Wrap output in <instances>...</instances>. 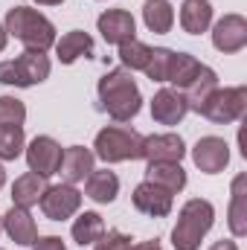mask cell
Listing matches in <instances>:
<instances>
[{"mask_svg":"<svg viewBox=\"0 0 247 250\" xmlns=\"http://www.w3.org/2000/svg\"><path fill=\"white\" fill-rule=\"evenodd\" d=\"M212 224H215V207L206 198H189L178 212V224L172 230V248L198 250L204 236L212 230Z\"/></svg>","mask_w":247,"mask_h":250,"instance_id":"3","label":"cell"},{"mask_svg":"<svg viewBox=\"0 0 247 250\" xmlns=\"http://www.w3.org/2000/svg\"><path fill=\"white\" fill-rule=\"evenodd\" d=\"M6 35L21 41L26 50H38V53H47L50 47H56V26L50 18H44L38 9H29V6H12L6 12Z\"/></svg>","mask_w":247,"mask_h":250,"instance_id":"2","label":"cell"},{"mask_svg":"<svg viewBox=\"0 0 247 250\" xmlns=\"http://www.w3.org/2000/svg\"><path fill=\"white\" fill-rule=\"evenodd\" d=\"M96 29L102 32L105 44H125L131 38H137V21L128 9H108L96 18Z\"/></svg>","mask_w":247,"mask_h":250,"instance_id":"12","label":"cell"},{"mask_svg":"<svg viewBox=\"0 0 247 250\" xmlns=\"http://www.w3.org/2000/svg\"><path fill=\"white\" fill-rule=\"evenodd\" d=\"M145 181H151L157 187L169 189L172 195H178L186 187V172L181 163H148L145 166Z\"/></svg>","mask_w":247,"mask_h":250,"instance_id":"24","label":"cell"},{"mask_svg":"<svg viewBox=\"0 0 247 250\" xmlns=\"http://www.w3.org/2000/svg\"><path fill=\"white\" fill-rule=\"evenodd\" d=\"M32 250H67V245L62 236H38Z\"/></svg>","mask_w":247,"mask_h":250,"instance_id":"32","label":"cell"},{"mask_svg":"<svg viewBox=\"0 0 247 250\" xmlns=\"http://www.w3.org/2000/svg\"><path fill=\"white\" fill-rule=\"evenodd\" d=\"M192 160L204 175H218L230 163V146H227L224 137H215V134L201 137L192 148Z\"/></svg>","mask_w":247,"mask_h":250,"instance_id":"10","label":"cell"},{"mask_svg":"<svg viewBox=\"0 0 247 250\" xmlns=\"http://www.w3.org/2000/svg\"><path fill=\"white\" fill-rule=\"evenodd\" d=\"M26 148L23 140V125H0V163L18 160Z\"/></svg>","mask_w":247,"mask_h":250,"instance_id":"27","label":"cell"},{"mask_svg":"<svg viewBox=\"0 0 247 250\" xmlns=\"http://www.w3.org/2000/svg\"><path fill=\"white\" fill-rule=\"evenodd\" d=\"M0 236H3V215H0Z\"/></svg>","mask_w":247,"mask_h":250,"instance_id":"38","label":"cell"},{"mask_svg":"<svg viewBox=\"0 0 247 250\" xmlns=\"http://www.w3.org/2000/svg\"><path fill=\"white\" fill-rule=\"evenodd\" d=\"M44 218L50 221H67L79 212L82 207V192L73 187V184H53V187L44 189L41 201H38Z\"/></svg>","mask_w":247,"mask_h":250,"instance_id":"6","label":"cell"},{"mask_svg":"<svg viewBox=\"0 0 247 250\" xmlns=\"http://www.w3.org/2000/svg\"><path fill=\"white\" fill-rule=\"evenodd\" d=\"M172 59H175V50H169V47H154L151 56H148V64L143 67V73H145L151 82H169Z\"/></svg>","mask_w":247,"mask_h":250,"instance_id":"29","label":"cell"},{"mask_svg":"<svg viewBox=\"0 0 247 250\" xmlns=\"http://www.w3.org/2000/svg\"><path fill=\"white\" fill-rule=\"evenodd\" d=\"M148 56H151V47L148 44H143L140 38H131V41H125L120 44V62H123L125 70H143L145 64H148Z\"/></svg>","mask_w":247,"mask_h":250,"instance_id":"28","label":"cell"},{"mask_svg":"<svg viewBox=\"0 0 247 250\" xmlns=\"http://www.w3.org/2000/svg\"><path fill=\"white\" fill-rule=\"evenodd\" d=\"M209 250H239V245H236L233 239H221V242H215Z\"/></svg>","mask_w":247,"mask_h":250,"instance_id":"33","label":"cell"},{"mask_svg":"<svg viewBox=\"0 0 247 250\" xmlns=\"http://www.w3.org/2000/svg\"><path fill=\"white\" fill-rule=\"evenodd\" d=\"M143 134L128 125H105L93 140V154L105 163L143 160Z\"/></svg>","mask_w":247,"mask_h":250,"instance_id":"4","label":"cell"},{"mask_svg":"<svg viewBox=\"0 0 247 250\" xmlns=\"http://www.w3.org/2000/svg\"><path fill=\"white\" fill-rule=\"evenodd\" d=\"M247 111V87L245 84H233V87H215L209 93V99L201 105V117H206L215 125H230L239 123Z\"/></svg>","mask_w":247,"mask_h":250,"instance_id":"5","label":"cell"},{"mask_svg":"<svg viewBox=\"0 0 247 250\" xmlns=\"http://www.w3.org/2000/svg\"><path fill=\"white\" fill-rule=\"evenodd\" d=\"M186 114H189V105H186L184 90L163 87V90L154 93V99H151V120L157 125H178L184 123Z\"/></svg>","mask_w":247,"mask_h":250,"instance_id":"13","label":"cell"},{"mask_svg":"<svg viewBox=\"0 0 247 250\" xmlns=\"http://www.w3.org/2000/svg\"><path fill=\"white\" fill-rule=\"evenodd\" d=\"M0 250H3V248H0Z\"/></svg>","mask_w":247,"mask_h":250,"instance_id":"40","label":"cell"},{"mask_svg":"<svg viewBox=\"0 0 247 250\" xmlns=\"http://www.w3.org/2000/svg\"><path fill=\"white\" fill-rule=\"evenodd\" d=\"M12 67L18 73V87H32V84H41L50 79V59L47 53H38V50H23L18 59H12Z\"/></svg>","mask_w":247,"mask_h":250,"instance_id":"14","label":"cell"},{"mask_svg":"<svg viewBox=\"0 0 247 250\" xmlns=\"http://www.w3.org/2000/svg\"><path fill=\"white\" fill-rule=\"evenodd\" d=\"M186 154V143L181 134H151L143 140V160L148 163H181Z\"/></svg>","mask_w":247,"mask_h":250,"instance_id":"11","label":"cell"},{"mask_svg":"<svg viewBox=\"0 0 247 250\" xmlns=\"http://www.w3.org/2000/svg\"><path fill=\"white\" fill-rule=\"evenodd\" d=\"M23 154H26L29 172H35V175H41V178H50V175H56V172L62 169L64 148L53 140V137L38 134V137L23 148Z\"/></svg>","mask_w":247,"mask_h":250,"instance_id":"7","label":"cell"},{"mask_svg":"<svg viewBox=\"0 0 247 250\" xmlns=\"http://www.w3.org/2000/svg\"><path fill=\"white\" fill-rule=\"evenodd\" d=\"M6 187V169H3V163H0V189Z\"/></svg>","mask_w":247,"mask_h":250,"instance_id":"37","label":"cell"},{"mask_svg":"<svg viewBox=\"0 0 247 250\" xmlns=\"http://www.w3.org/2000/svg\"><path fill=\"white\" fill-rule=\"evenodd\" d=\"M215 87H218V73H215L212 67H206V64H204V67H201V73H198V76H195V79L184 87V96H186L189 111H195V114H198V111H201V105L209 99V93H212Z\"/></svg>","mask_w":247,"mask_h":250,"instance_id":"21","label":"cell"},{"mask_svg":"<svg viewBox=\"0 0 247 250\" xmlns=\"http://www.w3.org/2000/svg\"><path fill=\"white\" fill-rule=\"evenodd\" d=\"M93 163H96V154L84 146H70L64 148V157H62V178L64 184H82L90 172H93Z\"/></svg>","mask_w":247,"mask_h":250,"instance_id":"16","label":"cell"},{"mask_svg":"<svg viewBox=\"0 0 247 250\" xmlns=\"http://www.w3.org/2000/svg\"><path fill=\"white\" fill-rule=\"evenodd\" d=\"M6 41H9V35H6V26H3V21H0V53L6 50Z\"/></svg>","mask_w":247,"mask_h":250,"instance_id":"35","label":"cell"},{"mask_svg":"<svg viewBox=\"0 0 247 250\" xmlns=\"http://www.w3.org/2000/svg\"><path fill=\"white\" fill-rule=\"evenodd\" d=\"M212 26V3L209 0H184L181 6V29L189 35H201Z\"/></svg>","mask_w":247,"mask_h":250,"instance_id":"20","label":"cell"},{"mask_svg":"<svg viewBox=\"0 0 247 250\" xmlns=\"http://www.w3.org/2000/svg\"><path fill=\"white\" fill-rule=\"evenodd\" d=\"M131 204L137 212L148 215V218H166L175 207V195L169 189L157 187L151 181H143L134 187V195H131Z\"/></svg>","mask_w":247,"mask_h":250,"instance_id":"8","label":"cell"},{"mask_svg":"<svg viewBox=\"0 0 247 250\" xmlns=\"http://www.w3.org/2000/svg\"><path fill=\"white\" fill-rule=\"evenodd\" d=\"M212 47L218 53H224V56L245 50L247 47V18L245 15L230 12L221 21H215V26H212Z\"/></svg>","mask_w":247,"mask_h":250,"instance_id":"9","label":"cell"},{"mask_svg":"<svg viewBox=\"0 0 247 250\" xmlns=\"http://www.w3.org/2000/svg\"><path fill=\"white\" fill-rule=\"evenodd\" d=\"M102 233H105V221H102V215L93 212V209L82 212V215L73 221V227H70L73 242L82 245V248H84V245H96V242L102 239Z\"/></svg>","mask_w":247,"mask_h":250,"instance_id":"25","label":"cell"},{"mask_svg":"<svg viewBox=\"0 0 247 250\" xmlns=\"http://www.w3.org/2000/svg\"><path fill=\"white\" fill-rule=\"evenodd\" d=\"M128 250H137V245H131V248H128Z\"/></svg>","mask_w":247,"mask_h":250,"instance_id":"39","label":"cell"},{"mask_svg":"<svg viewBox=\"0 0 247 250\" xmlns=\"http://www.w3.org/2000/svg\"><path fill=\"white\" fill-rule=\"evenodd\" d=\"M3 233H6L18 248H29V245H35V239H38V224H35V218L29 215V209L12 204V209L3 215Z\"/></svg>","mask_w":247,"mask_h":250,"instance_id":"15","label":"cell"},{"mask_svg":"<svg viewBox=\"0 0 247 250\" xmlns=\"http://www.w3.org/2000/svg\"><path fill=\"white\" fill-rule=\"evenodd\" d=\"M201 67H204V64L198 62L195 56H189V53H175L172 67H169V84H175L178 90H184L186 84L201 73Z\"/></svg>","mask_w":247,"mask_h":250,"instance_id":"26","label":"cell"},{"mask_svg":"<svg viewBox=\"0 0 247 250\" xmlns=\"http://www.w3.org/2000/svg\"><path fill=\"white\" fill-rule=\"evenodd\" d=\"M227 224L236 239L247 236V175H239L233 181V198L227 209Z\"/></svg>","mask_w":247,"mask_h":250,"instance_id":"19","label":"cell"},{"mask_svg":"<svg viewBox=\"0 0 247 250\" xmlns=\"http://www.w3.org/2000/svg\"><path fill=\"white\" fill-rule=\"evenodd\" d=\"M38 6H62L64 0H35Z\"/></svg>","mask_w":247,"mask_h":250,"instance_id":"36","label":"cell"},{"mask_svg":"<svg viewBox=\"0 0 247 250\" xmlns=\"http://www.w3.org/2000/svg\"><path fill=\"white\" fill-rule=\"evenodd\" d=\"M137 250H163V248H160V242H157V239H151V242H140Z\"/></svg>","mask_w":247,"mask_h":250,"instance_id":"34","label":"cell"},{"mask_svg":"<svg viewBox=\"0 0 247 250\" xmlns=\"http://www.w3.org/2000/svg\"><path fill=\"white\" fill-rule=\"evenodd\" d=\"M84 195L93 204H114L120 195V178L111 169H93L84 178Z\"/></svg>","mask_w":247,"mask_h":250,"instance_id":"17","label":"cell"},{"mask_svg":"<svg viewBox=\"0 0 247 250\" xmlns=\"http://www.w3.org/2000/svg\"><path fill=\"white\" fill-rule=\"evenodd\" d=\"M131 245H134V239L125 236L123 230H108V233H102V239L93 245V250H128Z\"/></svg>","mask_w":247,"mask_h":250,"instance_id":"31","label":"cell"},{"mask_svg":"<svg viewBox=\"0 0 247 250\" xmlns=\"http://www.w3.org/2000/svg\"><path fill=\"white\" fill-rule=\"evenodd\" d=\"M26 105L18 96H0V125H23Z\"/></svg>","mask_w":247,"mask_h":250,"instance_id":"30","label":"cell"},{"mask_svg":"<svg viewBox=\"0 0 247 250\" xmlns=\"http://www.w3.org/2000/svg\"><path fill=\"white\" fill-rule=\"evenodd\" d=\"M93 47H96L93 38L87 32H82V29H70L67 35L56 38V56H59L62 64H73V62H79L82 56L90 59L93 56Z\"/></svg>","mask_w":247,"mask_h":250,"instance_id":"18","label":"cell"},{"mask_svg":"<svg viewBox=\"0 0 247 250\" xmlns=\"http://www.w3.org/2000/svg\"><path fill=\"white\" fill-rule=\"evenodd\" d=\"M96 96H99V108L114 123H131L140 114V108H143V93H140L131 70H125V67L108 70L99 79Z\"/></svg>","mask_w":247,"mask_h":250,"instance_id":"1","label":"cell"},{"mask_svg":"<svg viewBox=\"0 0 247 250\" xmlns=\"http://www.w3.org/2000/svg\"><path fill=\"white\" fill-rule=\"evenodd\" d=\"M143 23L154 35H166L175 26V9L169 0H145L143 3Z\"/></svg>","mask_w":247,"mask_h":250,"instance_id":"23","label":"cell"},{"mask_svg":"<svg viewBox=\"0 0 247 250\" xmlns=\"http://www.w3.org/2000/svg\"><path fill=\"white\" fill-rule=\"evenodd\" d=\"M47 187H50L47 178H41V175H35V172H26V175H21V178L12 184V204L29 209V207H35V204L41 201V195H44Z\"/></svg>","mask_w":247,"mask_h":250,"instance_id":"22","label":"cell"}]
</instances>
